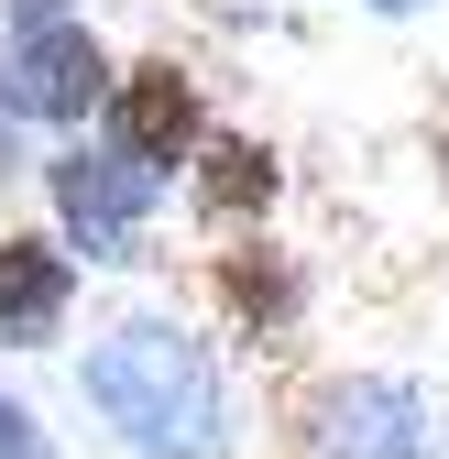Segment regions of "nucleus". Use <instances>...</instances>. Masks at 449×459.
<instances>
[{"instance_id":"obj_1","label":"nucleus","mask_w":449,"mask_h":459,"mask_svg":"<svg viewBox=\"0 0 449 459\" xmlns=\"http://www.w3.org/2000/svg\"><path fill=\"white\" fill-rule=\"evenodd\" d=\"M77 394L88 416L121 437L132 459H242V394H231V361L208 351V328L187 317H121L88 339L77 361Z\"/></svg>"},{"instance_id":"obj_2","label":"nucleus","mask_w":449,"mask_h":459,"mask_svg":"<svg viewBox=\"0 0 449 459\" xmlns=\"http://www.w3.org/2000/svg\"><path fill=\"white\" fill-rule=\"evenodd\" d=\"M44 197H55V241L88 252V263H132L143 241V219L164 208V176L143 153H121L110 132H77L66 153L44 164Z\"/></svg>"},{"instance_id":"obj_3","label":"nucleus","mask_w":449,"mask_h":459,"mask_svg":"<svg viewBox=\"0 0 449 459\" xmlns=\"http://www.w3.org/2000/svg\"><path fill=\"white\" fill-rule=\"evenodd\" d=\"M296 427L307 459H438V416L406 372H329Z\"/></svg>"},{"instance_id":"obj_4","label":"nucleus","mask_w":449,"mask_h":459,"mask_svg":"<svg viewBox=\"0 0 449 459\" xmlns=\"http://www.w3.org/2000/svg\"><path fill=\"white\" fill-rule=\"evenodd\" d=\"M0 88L22 99V121H88V109H110V88H121V55H110L88 22H22L12 55H0Z\"/></svg>"},{"instance_id":"obj_5","label":"nucleus","mask_w":449,"mask_h":459,"mask_svg":"<svg viewBox=\"0 0 449 459\" xmlns=\"http://www.w3.org/2000/svg\"><path fill=\"white\" fill-rule=\"evenodd\" d=\"M99 121H110L121 153H143L154 176L176 186V164H198V143H208V99H198V77L176 66V55H132Z\"/></svg>"},{"instance_id":"obj_6","label":"nucleus","mask_w":449,"mask_h":459,"mask_svg":"<svg viewBox=\"0 0 449 459\" xmlns=\"http://www.w3.org/2000/svg\"><path fill=\"white\" fill-rule=\"evenodd\" d=\"M208 307L242 339H296L307 328V263L274 241V230H242L231 252H208Z\"/></svg>"},{"instance_id":"obj_7","label":"nucleus","mask_w":449,"mask_h":459,"mask_svg":"<svg viewBox=\"0 0 449 459\" xmlns=\"http://www.w3.org/2000/svg\"><path fill=\"white\" fill-rule=\"evenodd\" d=\"M77 307V252L55 230H0V339L12 351H44Z\"/></svg>"},{"instance_id":"obj_8","label":"nucleus","mask_w":449,"mask_h":459,"mask_svg":"<svg viewBox=\"0 0 449 459\" xmlns=\"http://www.w3.org/2000/svg\"><path fill=\"white\" fill-rule=\"evenodd\" d=\"M274 186H286L274 143H252V132H208V143H198L187 197H198L208 230H263V219H274Z\"/></svg>"},{"instance_id":"obj_9","label":"nucleus","mask_w":449,"mask_h":459,"mask_svg":"<svg viewBox=\"0 0 449 459\" xmlns=\"http://www.w3.org/2000/svg\"><path fill=\"white\" fill-rule=\"evenodd\" d=\"M0 459H55V437H44V416L22 394H0Z\"/></svg>"},{"instance_id":"obj_10","label":"nucleus","mask_w":449,"mask_h":459,"mask_svg":"<svg viewBox=\"0 0 449 459\" xmlns=\"http://www.w3.org/2000/svg\"><path fill=\"white\" fill-rule=\"evenodd\" d=\"M0 176H22V99L0 88Z\"/></svg>"},{"instance_id":"obj_11","label":"nucleus","mask_w":449,"mask_h":459,"mask_svg":"<svg viewBox=\"0 0 449 459\" xmlns=\"http://www.w3.org/2000/svg\"><path fill=\"white\" fill-rule=\"evenodd\" d=\"M22 22H77V0H12Z\"/></svg>"},{"instance_id":"obj_12","label":"nucleus","mask_w":449,"mask_h":459,"mask_svg":"<svg viewBox=\"0 0 449 459\" xmlns=\"http://www.w3.org/2000/svg\"><path fill=\"white\" fill-rule=\"evenodd\" d=\"M362 12H427V0H362Z\"/></svg>"}]
</instances>
